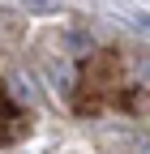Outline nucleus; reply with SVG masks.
Instances as JSON below:
<instances>
[{
    "instance_id": "nucleus-1",
    "label": "nucleus",
    "mask_w": 150,
    "mask_h": 154,
    "mask_svg": "<svg viewBox=\"0 0 150 154\" xmlns=\"http://www.w3.org/2000/svg\"><path fill=\"white\" fill-rule=\"evenodd\" d=\"M22 5H26V9H34V13H47V9L60 5V0H22Z\"/></svg>"
},
{
    "instance_id": "nucleus-2",
    "label": "nucleus",
    "mask_w": 150,
    "mask_h": 154,
    "mask_svg": "<svg viewBox=\"0 0 150 154\" xmlns=\"http://www.w3.org/2000/svg\"><path fill=\"white\" fill-rule=\"evenodd\" d=\"M142 154H150V141H142Z\"/></svg>"
}]
</instances>
